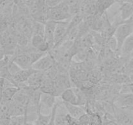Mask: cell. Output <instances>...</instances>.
Listing matches in <instances>:
<instances>
[{"label":"cell","mask_w":133,"mask_h":125,"mask_svg":"<svg viewBox=\"0 0 133 125\" xmlns=\"http://www.w3.org/2000/svg\"><path fill=\"white\" fill-rule=\"evenodd\" d=\"M68 6L71 17L80 12V7L82 0H63Z\"/></svg>","instance_id":"d6986e66"},{"label":"cell","mask_w":133,"mask_h":125,"mask_svg":"<svg viewBox=\"0 0 133 125\" xmlns=\"http://www.w3.org/2000/svg\"><path fill=\"white\" fill-rule=\"evenodd\" d=\"M46 78L45 72L37 71L33 73L27 81V85L35 88H40L42 82Z\"/></svg>","instance_id":"8fae6325"},{"label":"cell","mask_w":133,"mask_h":125,"mask_svg":"<svg viewBox=\"0 0 133 125\" xmlns=\"http://www.w3.org/2000/svg\"><path fill=\"white\" fill-rule=\"evenodd\" d=\"M23 125H26V122H25V123L24 124H23Z\"/></svg>","instance_id":"836d02e7"},{"label":"cell","mask_w":133,"mask_h":125,"mask_svg":"<svg viewBox=\"0 0 133 125\" xmlns=\"http://www.w3.org/2000/svg\"><path fill=\"white\" fill-rule=\"evenodd\" d=\"M116 3H132L133 0H116Z\"/></svg>","instance_id":"f546056e"},{"label":"cell","mask_w":133,"mask_h":125,"mask_svg":"<svg viewBox=\"0 0 133 125\" xmlns=\"http://www.w3.org/2000/svg\"><path fill=\"white\" fill-rule=\"evenodd\" d=\"M26 125H35V124H32L31 123V122H26Z\"/></svg>","instance_id":"d6a6232c"},{"label":"cell","mask_w":133,"mask_h":125,"mask_svg":"<svg viewBox=\"0 0 133 125\" xmlns=\"http://www.w3.org/2000/svg\"><path fill=\"white\" fill-rule=\"evenodd\" d=\"M31 46L37 50L42 52H48L49 47L44 36L39 35H32L31 39Z\"/></svg>","instance_id":"30bf717a"},{"label":"cell","mask_w":133,"mask_h":125,"mask_svg":"<svg viewBox=\"0 0 133 125\" xmlns=\"http://www.w3.org/2000/svg\"><path fill=\"white\" fill-rule=\"evenodd\" d=\"M82 1H83V0H82Z\"/></svg>","instance_id":"74e56055"},{"label":"cell","mask_w":133,"mask_h":125,"mask_svg":"<svg viewBox=\"0 0 133 125\" xmlns=\"http://www.w3.org/2000/svg\"><path fill=\"white\" fill-rule=\"evenodd\" d=\"M25 122H27V119L25 115L12 116L10 117L9 125H23Z\"/></svg>","instance_id":"603a6c76"},{"label":"cell","mask_w":133,"mask_h":125,"mask_svg":"<svg viewBox=\"0 0 133 125\" xmlns=\"http://www.w3.org/2000/svg\"><path fill=\"white\" fill-rule=\"evenodd\" d=\"M55 62L54 57L51 53L48 52L37 60L31 67L37 71L45 72L55 65Z\"/></svg>","instance_id":"277c9868"},{"label":"cell","mask_w":133,"mask_h":125,"mask_svg":"<svg viewBox=\"0 0 133 125\" xmlns=\"http://www.w3.org/2000/svg\"><path fill=\"white\" fill-rule=\"evenodd\" d=\"M62 103H63V105L67 113L74 118H78L80 116L86 113L85 109L82 108V106L81 105L71 104L70 103L64 102H62Z\"/></svg>","instance_id":"5bb4252c"},{"label":"cell","mask_w":133,"mask_h":125,"mask_svg":"<svg viewBox=\"0 0 133 125\" xmlns=\"http://www.w3.org/2000/svg\"><path fill=\"white\" fill-rule=\"evenodd\" d=\"M63 0H44L45 5L48 8H53L59 5Z\"/></svg>","instance_id":"484cf974"},{"label":"cell","mask_w":133,"mask_h":125,"mask_svg":"<svg viewBox=\"0 0 133 125\" xmlns=\"http://www.w3.org/2000/svg\"><path fill=\"white\" fill-rule=\"evenodd\" d=\"M51 117V113L49 114H44L38 109L37 113V117L35 121V125H48L49 120Z\"/></svg>","instance_id":"ffe728a7"},{"label":"cell","mask_w":133,"mask_h":125,"mask_svg":"<svg viewBox=\"0 0 133 125\" xmlns=\"http://www.w3.org/2000/svg\"><path fill=\"white\" fill-rule=\"evenodd\" d=\"M131 91L132 93H133V82H131Z\"/></svg>","instance_id":"1f68e13d"},{"label":"cell","mask_w":133,"mask_h":125,"mask_svg":"<svg viewBox=\"0 0 133 125\" xmlns=\"http://www.w3.org/2000/svg\"><path fill=\"white\" fill-rule=\"evenodd\" d=\"M10 60V57H9V55H6L3 59L0 60V72L3 68L8 65Z\"/></svg>","instance_id":"83f0119b"},{"label":"cell","mask_w":133,"mask_h":125,"mask_svg":"<svg viewBox=\"0 0 133 125\" xmlns=\"http://www.w3.org/2000/svg\"><path fill=\"white\" fill-rule=\"evenodd\" d=\"M60 96H61L62 102L78 105V102L79 101H78L77 95L76 92L74 88H71V87L67 88L64 91H62Z\"/></svg>","instance_id":"4fadbf2b"},{"label":"cell","mask_w":133,"mask_h":125,"mask_svg":"<svg viewBox=\"0 0 133 125\" xmlns=\"http://www.w3.org/2000/svg\"><path fill=\"white\" fill-rule=\"evenodd\" d=\"M90 117V125H103V117L97 112H88L87 113Z\"/></svg>","instance_id":"44dd1931"},{"label":"cell","mask_w":133,"mask_h":125,"mask_svg":"<svg viewBox=\"0 0 133 125\" xmlns=\"http://www.w3.org/2000/svg\"><path fill=\"white\" fill-rule=\"evenodd\" d=\"M115 3H116V0H99L96 3L97 15L101 16L106 12Z\"/></svg>","instance_id":"e0dca14e"},{"label":"cell","mask_w":133,"mask_h":125,"mask_svg":"<svg viewBox=\"0 0 133 125\" xmlns=\"http://www.w3.org/2000/svg\"><path fill=\"white\" fill-rule=\"evenodd\" d=\"M57 105H58V102H56V104H55V105L53 106V108L51 109V117L50 120H49V122H48V125H55V115H56V111H57Z\"/></svg>","instance_id":"4316f807"},{"label":"cell","mask_w":133,"mask_h":125,"mask_svg":"<svg viewBox=\"0 0 133 125\" xmlns=\"http://www.w3.org/2000/svg\"><path fill=\"white\" fill-rule=\"evenodd\" d=\"M133 55V52H132V55Z\"/></svg>","instance_id":"d590c367"},{"label":"cell","mask_w":133,"mask_h":125,"mask_svg":"<svg viewBox=\"0 0 133 125\" xmlns=\"http://www.w3.org/2000/svg\"><path fill=\"white\" fill-rule=\"evenodd\" d=\"M70 20L62 21V22H57L54 34V48L61 45V42H63V40L67 36L68 26Z\"/></svg>","instance_id":"5b68a950"},{"label":"cell","mask_w":133,"mask_h":125,"mask_svg":"<svg viewBox=\"0 0 133 125\" xmlns=\"http://www.w3.org/2000/svg\"><path fill=\"white\" fill-rule=\"evenodd\" d=\"M114 105L118 108L132 109L133 93H119L116 98Z\"/></svg>","instance_id":"52a82bcc"},{"label":"cell","mask_w":133,"mask_h":125,"mask_svg":"<svg viewBox=\"0 0 133 125\" xmlns=\"http://www.w3.org/2000/svg\"><path fill=\"white\" fill-rule=\"evenodd\" d=\"M19 90V87H16V86H9V87H4L3 91L1 102H10L13 98L15 94Z\"/></svg>","instance_id":"ac0fdd59"},{"label":"cell","mask_w":133,"mask_h":125,"mask_svg":"<svg viewBox=\"0 0 133 125\" xmlns=\"http://www.w3.org/2000/svg\"><path fill=\"white\" fill-rule=\"evenodd\" d=\"M133 33V23L131 22H123L118 25L116 28L113 36L117 42V48L119 52L122 44L125 39Z\"/></svg>","instance_id":"6da1fadb"},{"label":"cell","mask_w":133,"mask_h":125,"mask_svg":"<svg viewBox=\"0 0 133 125\" xmlns=\"http://www.w3.org/2000/svg\"><path fill=\"white\" fill-rule=\"evenodd\" d=\"M33 54L32 52L15 54L11 60L21 68H29L36 61V57Z\"/></svg>","instance_id":"3957f363"},{"label":"cell","mask_w":133,"mask_h":125,"mask_svg":"<svg viewBox=\"0 0 133 125\" xmlns=\"http://www.w3.org/2000/svg\"><path fill=\"white\" fill-rule=\"evenodd\" d=\"M36 71V70L32 68V67L26 69L21 68L20 70H18L17 72H16L12 76L13 79H14L16 83L19 87L21 85L25 83H27L29 78H30V76Z\"/></svg>","instance_id":"ba28073f"},{"label":"cell","mask_w":133,"mask_h":125,"mask_svg":"<svg viewBox=\"0 0 133 125\" xmlns=\"http://www.w3.org/2000/svg\"><path fill=\"white\" fill-rule=\"evenodd\" d=\"M71 18V16L70 14L62 11L58 7L49 8L48 20L55 21V22H62V21L68 20Z\"/></svg>","instance_id":"9c48e42d"},{"label":"cell","mask_w":133,"mask_h":125,"mask_svg":"<svg viewBox=\"0 0 133 125\" xmlns=\"http://www.w3.org/2000/svg\"><path fill=\"white\" fill-rule=\"evenodd\" d=\"M81 125H90V117L87 113H84L78 118Z\"/></svg>","instance_id":"cb8c5ba5"},{"label":"cell","mask_w":133,"mask_h":125,"mask_svg":"<svg viewBox=\"0 0 133 125\" xmlns=\"http://www.w3.org/2000/svg\"><path fill=\"white\" fill-rule=\"evenodd\" d=\"M65 108H64L63 110L58 111L57 110L56 111L55 118V125H66V115L67 114L66 111H65Z\"/></svg>","instance_id":"7402d4cb"},{"label":"cell","mask_w":133,"mask_h":125,"mask_svg":"<svg viewBox=\"0 0 133 125\" xmlns=\"http://www.w3.org/2000/svg\"><path fill=\"white\" fill-rule=\"evenodd\" d=\"M132 109H133V108H132Z\"/></svg>","instance_id":"8d00e7d4"},{"label":"cell","mask_w":133,"mask_h":125,"mask_svg":"<svg viewBox=\"0 0 133 125\" xmlns=\"http://www.w3.org/2000/svg\"><path fill=\"white\" fill-rule=\"evenodd\" d=\"M0 48H1V43H0Z\"/></svg>","instance_id":"e575fe53"},{"label":"cell","mask_w":133,"mask_h":125,"mask_svg":"<svg viewBox=\"0 0 133 125\" xmlns=\"http://www.w3.org/2000/svg\"><path fill=\"white\" fill-rule=\"evenodd\" d=\"M56 102H57L56 96H53L52 95H49V94L41 92L39 106L45 107V108L51 110L55 104H56Z\"/></svg>","instance_id":"2e32d148"},{"label":"cell","mask_w":133,"mask_h":125,"mask_svg":"<svg viewBox=\"0 0 133 125\" xmlns=\"http://www.w3.org/2000/svg\"><path fill=\"white\" fill-rule=\"evenodd\" d=\"M121 57L129 58L133 52V33L125 39L119 51Z\"/></svg>","instance_id":"7c38bea8"},{"label":"cell","mask_w":133,"mask_h":125,"mask_svg":"<svg viewBox=\"0 0 133 125\" xmlns=\"http://www.w3.org/2000/svg\"><path fill=\"white\" fill-rule=\"evenodd\" d=\"M57 22L48 20L44 23V38L49 47V50L54 48V34Z\"/></svg>","instance_id":"8992f818"},{"label":"cell","mask_w":133,"mask_h":125,"mask_svg":"<svg viewBox=\"0 0 133 125\" xmlns=\"http://www.w3.org/2000/svg\"><path fill=\"white\" fill-rule=\"evenodd\" d=\"M120 4L119 11L120 13L121 20L123 22L129 19L133 14V2L123 3Z\"/></svg>","instance_id":"9a60e30c"},{"label":"cell","mask_w":133,"mask_h":125,"mask_svg":"<svg viewBox=\"0 0 133 125\" xmlns=\"http://www.w3.org/2000/svg\"><path fill=\"white\" fill-rule=\"evenodd\" d=\"M5 56H6V54H5L4 49L2 48H0V60L3 59Z\"/></svg>","instance_id":"f1b7e54d"},{"label":"cell","mask_w":133,"mask_h":125,"mask_svg":"<svg viewBox=\"0 0 133 125\" xmlns=\"http://www.w3.org/2000/svg\"><path fill=\"white\" fill-rule=\"evenodd\" d=\"M125 22H131V23H133V14L132 16H131V18H129V20H127V21H125Z\"/></svg>","instance_id":"4dcf8cb0"},{"label":"cell","mask_w":133,"mask_h":125,"mask_svg":"<svg viewBox=\"0 0 133 125\" xmlns=\"http://www.w3.org/2000/svg\"><path fill=\"white\" fill-rule=\"evenodd\" d=\"M113 116L118 125H133V109L120 108L114 105Z\"/></svg>","instance_id":"7a4b0ae2"},{"label":"cell","mask_w":133,"mask_h":125,"mask_svg":"<svg viewBox=\"0 0 133 125\" xmlns=\"http://www.w3.org/2000/svg\"><path fill=\"white\" fill-rule=\"evenodd\" d=\"M66 125H81L78 121V118L71 117L68 113L66 115Z\"/></svg>","instance_id":"d4e9b609"}]
</instances>
